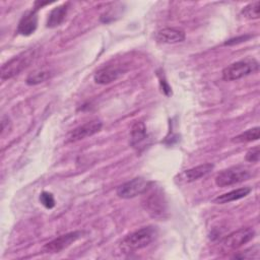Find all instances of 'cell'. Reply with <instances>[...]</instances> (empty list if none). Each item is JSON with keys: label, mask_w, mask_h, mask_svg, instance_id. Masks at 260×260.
Instances as JSON below:
<instances>
[{"label": "cell", "mask_w": 260, "mask_h": 260, "mask_svg": "<svg viewBox=\"0 0 260 260\" xmlns=\"http://www.w3.org/2000/svg\"><path fill=\"white\" fill-rule=\"evenodd\" d=\"M40 202L48 209H51L55 206V199L52 193H49L47 191H44L40 194Z\"/></svg>", "instance_id": "20"}, {"label": "cell", "mask_w": 260, "mask_h": 260, "mask_svg": "<svg viewBox=\"0 0 260 260\" xmlns=\"http://www.w3.org/2000/svg\"><path fill=\"white\" fill-rule=\"evenodd\" d=\"M251 36H240V37H237V38H234V39H231L229 41H226L224 43L225 46H231V45H235V44H239V43H242V42H245L247 41L248 39H250Z\"/></svg>", "instance_id": "22"}, {"label": "cell", "mask_w": 260, "mask_h": 260, "mask_svg": "<svg viewBox=\"0 0 260 260\" xmlns=\"http://www.w3.org/2000/svg\"><path fill=\"white\" fill-rule=\"evenodd\" d=\"M69 5H70V3L66 2V3H63V4L55 7L54 9H52L49 14L48 20H47V26L48 27H56V26L60 25L64 21L66 15H67Z\"/></svg>", "instance_id": "14"}, {"label": "cell", "mask_w": 260, "mask_h": 260, "mask_svg": "<svg viewBox=\"0 0 260 260\" xmlns=\"http://www.w3.org/2000/svg\"><path fill=\"white\" fill-rule=\"evenodd\" d=\"M81 235L82 233L79 231H74L62 235L47 243L43 247V251L45 253H59L66 249L67 247H69L71 244H73L76 240H78L81 237Z\"/></svg>", "instance_id": "8"}, {"label": "cell", "mask_w": 260, "mask_h": 260, "mask_svg": "<svg viewBox=\"0 0 260 260\" xmlns=\"http://www.w3.org/2000/svg\"><path fill=\"white\" fill-rule=\"evenodd\" d=\"M260 158V148L259 146H255L248 150L246 153V160L250 162H258Z\"/></svg>", "instance_id": "21"}, {"label": "cell", "mask_w": 260, "mask_h": 260, "mask_svg": "<svg viewBox=\"0 0 260 260\" xmlns=\"http://www.w3.org/2000/svg\"><path fill=\"white\" fill-rule=\"evenodd\" d=\"M213 165L212 164H203L197 167H194L192 169H189L187 171L184 172V176L187 182H193L196 181L204 176H206L207 174H209L212 169H213Z\"/></svg>", "instance_id": "16"}, {"label": "cell", "mask_w": 260, "mask_h": 260, "mask_svg": "<svg viewBox=\"0 0 260 260\" xmlns=\"http://www.w3.org/2000/svg\"><path fill=\"white\" fill-rule=\"evenodd\" d=\"M156 230L153 226H143L127 235L120 243L124 253H131L148 246L155 238Z\"/></svg>", "instance_id": "1"}, {"label": "cell", "mask_w": 260, "mask_h": 260, "mask_svg": "<svg viewBox=\"0 0 260 260\" xmlns=\"http://www.w3.org/2000/svg\"><path fill=\"white\" fill-rule=\"evenodd\" d=\"M251 192V189L248 187H243V188H239L233 191H230L228 193H224L222 195L217 196L213 202L217 203V204H224V203H229L232 201H236L239 199H242L244 197H246L249 193Z\"/></svg>", "instance_id": "15"}, {"label": "cell", "mask_w": 260, "mask_h": 260, "mask_svg": "<svg viewBox=\"0 0 260 260\" xmlns=\"http://www.w3.org/2000/svg\"><path fill=\"white\" fill-rule=\"evenodd\" d=\"M38 26L37 9H31L25 12L20 18L17 25V32L22 36H29L35 32Z\"/></svg>", "instance_id": "11"}, {"label": "cell", "mask_w": 260, "mask_h": 260, "mask_svg": "<svg viewBox=\"0 0 260 260\" xmlns=\"http://www.w3.org/2000/svg\"><path fill=\"white\" fill-rule=\"evenodd\" d=\"M251 177V172L249 169L243 166H236L225 169L218 173L214 179L216 186L224 188L229 187L243 181L248 180Z\"/></svg>", "instance_id": "4"}, {"label": "cell", "mask_w": 260, "mask_h": 260, "mask_svg": "<svg viewBox=\"0 0 260 260\" xmlns=\"http://www.w3.org/2000/svg\"><path fill=\"white\" fill-rule=\"evenodd\" d=\"M259 7H260V2L259 1L252 2L248 5H246L242 9V14L248 19H257L260 16V14H259V9L260 8Z\"/></svg>", "instance_id": "19"}, {"label": "cell", "mask_w": 260, "mask_h": 260, "mask_svg": "<svg viewBox=\"0 0 260 260\" xmlns=\"http://www.w3.org/2000/svg\"><path fill=\"white\" fill-rule=\"evenodd\" d=\"M259 135H260V128L257 127H253L251 129H248L247 131L235 136L232 141L235 143H246V142H251V141H255L259 139Z\"/></svg>", "instance_id": "18"}, {"label": "cell", "mask_w": 260, "mask_h": 260, "mask_svg": "<svg viewBox=\"0 0 260 260\" xmlns=\"http://www.w3.org/2000/svg\"><path fill=\"white\" fill-rule=\"evenodd\" d=\"M147 139V133L145 125L142 122H135L131 128L130 133V144L132 147L138 149Z\"/></svg>", "instance_id": "13"}, {"label": "cell", "mask_w": 260, "mask_h": 260, "mask_svg": "<svg viewBox=\"0 0 260 260\" xmlns=\"http://www.w3.org/2000/svg\"><path fill=\"white\" fill-rule=\"evenodd\" d=\"M150 186L151 182L144 178L138 177L120 185L116 190V194L120 198L130 199L138 195L144 194Z\"/></svg>", "instance_id": "6"}, {"label": "cell", "mask_w": 260, "mask_h": 260, "mask_svg": "<svg viewBox=\"0 0 260 260\" xmlns=\"http://www.w3.org/2000/svg\"><path fill=\"white\" fill-rule=\"evenodd\" d=\"M185 31L179 28L166 27L156 32L155 39L159 43L165 44H176L181 43L185 40Z\"/></svg>", "instance_id": "12"}, {"label": "cell", "mask_w": 260, "mask_h": 260, "mask_svg": "<svg viewBox=\"0 0 260 260\" xmlns=\"http://www.w3.org/2000/svg\"><path fill=\"white\" fill-rule=\"evenodd\" d=\"M36 57V51L32 49H28L14 57H12L10 60H8L6 63H4L1 67L0 76L1 80L10 79L17 74H19L21 71H23L26 67L29 66V64L34 61Z\"/></svg>", "instance_id": "2"}, {"label": "cell", "mask_w": 260, "mask_h": 260, "mask_svg": "<svg viewBox=\"0 0 260 260\" xmlns=\"http://www.w3.org/2000/svg\"><path fill=\"white\" fill-rule=\"evenodd\" d=\"M102 126H103V123L101 120H98V119L90 120L73 129L68 135V141L75 142L78 140H82L86 137H89L98 133L102 129Z\"/></svg>", "instance_id": "9"}, {"label": "cell", "mask_w": 260, "mask_h": 260, "mask_svg": "<svg viewBox=\"0 0 260 260\" xmlns=\"http://www.w3.org/2000/svg\"><path fill=\"white\" fill-rule=\"evenodd\" d=\"M259 63L255 59L247 58L232 63L222 70V78L225 81H234L241 79L258 70Z\"/></svg>", "instance_id": "3"}, {"label": "cell", "mask_w": 260, "mask_h": 260, "mask_svg": "<svg viewBox=\"0 0 260 260\" xmlns=\"http://www.w3.org/2000/svg\"><path fill=\"white\" fill-rule=\"evenodd\" d=\"M148 195H145L143 200V206L145 210L155 218H162L167 212V203L161 192L156 189L152 190L151 186L147 190Z\"/></svg>", "instance_id": "5"}, {"label": "cell", "mask_w": 260, "mask_h": 260, "mask_svg": "<svg viewBox=\"0 0 260 260\" xmlns=\"http://www.w3.org/2000/svg\"><path fill=\"white\" fill-rule=\"evenodd\" d=\"M51 75L52 73L48 69H38L28 74L25 82L28 85H37L48 80L51 77Z\"/></svg>", "instance_id": "17"}, {"label": "cell", "mask_w": 260, "mask_h": 260, "mask_svg": "<svg viewBox=\"0 0 260 260\" xmlns=\"http://www.w3.org/2000/svg\"><path fill=\"white\" fill-rule=\"evenodd\" d=\"M255 236L252 228H242L228 235L221 242L222 247L226 250H236L249 243Z\"/></svg>", "instance_id": "7"}, {"label": "cell", "mask_w": 260, "mask_h": 260, "mask_svg": "<svg viewBox=\"0 0 260 260\" xmlns=\"http://www.w3.org/2000/svg\"><path fill=\"white\" fill-rule=\"evenodd\" d=\"M124 71L125 70L120 66H114V65L106 66V67L99 69L95 72L93 79H94L95 83L109 84V83L117 80L124 73Z\"/></svg>", "instance_id": "10"}]
</instances>
